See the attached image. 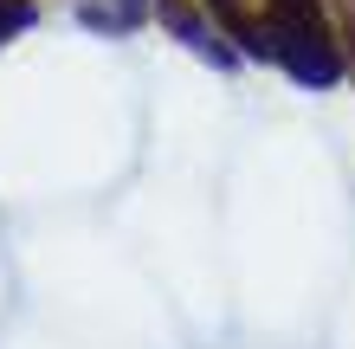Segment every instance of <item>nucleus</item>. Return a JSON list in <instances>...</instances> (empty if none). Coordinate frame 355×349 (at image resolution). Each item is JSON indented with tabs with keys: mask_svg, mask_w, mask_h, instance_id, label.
<instances>
[{
	"mask_svg": "<svg viewBox=\"0 0 355 349\" xmlns=\"http://www.w3.org/2000/svg\"><path fill=\"white\" fill-rule=\"evenodd\" d=\"M265 26H271V58H278L297 85L323 91V85H336V78H343V52H336V39L323 33V13L265 19Z\"/></svg>",
	"mask_w": 355,
	"mask_h": 349,
	"instance_id": "nucleus-1",
	"label": "nucleus"
},
{
	"mask_svg": "<svg viewBox=\"0 0 355 349\" xmlns=\"http://www.w3.org/2000/svg\"><path fill=\"white\" fill-rule=\"evenodd\" d=\"M155 13H162V26H168L187 52H200V58H207V65H239V52H233V46H226V39L194 13V0H155Z\"/></svg>",
	"mask_w": 355,
	"mask_h": 349,
	"instance_id": "nucleus-2",
	"label": "nucleus"
},
{
	"mask_svg": "<svg viewBox=\"0 0 355 349\" xmlns=\"http://www.w3.org/2000/svg\"><path fill=\"white\" fill-rule=\"evenodd\" d=\"M207 13H214L220 33L239 39V52L271 58V26H265V19H252V0H207Z\"/></svg>",
	"mask_w": 355,
	"mask_h": 349,
	"instance_id": "nucleus-3",
	"label": "nucleus"
},
{
	"mask_svg": "<svg viewBox=\"0 0 355 349\" xmlns=\"http://www.w3.org/2000/svg\"><path fill=\"white\" fill-rule=\"evenodd\" d=\"M33 19H39V7H33V0H0V46H7V39H19V33L33 26Z\"/></svg>",
	"mask_w": 355,
	"mask_h": 349,
	"instance_id": "nucleus-4",
	"label": "nucleus"
},
{
	"mask_svg": "<svg viewBox=\"0 0 355 349\" xmlns=\"http://www.w3.org/2000/svg\"><path fill=\"white\" fill-rule=\"evenodd\" d=\"M110 19H116V33L142 26V19H149V0H116V7H110Z\"/></svg>",
	"mask_w": 355,
	"mask_h": 349,
	"instance_id": "nucleus-5",
	"label": "nucleus"
},
{
	"mask_svg": "<svg viewBox=\"0 0 355 349\" xmlns=\"http://www.w3.org/2000/svg\"><path fill=\"white\" fill-rule=\"evenodd\" d=\"M297 13H317V0H271V19H297Z\"/></svg>",
	"mask_w": 355,
	"mask_h": 349,
	"instance_id": "nucleus-6",
	"label": "nucleus"
}]
</instances>
